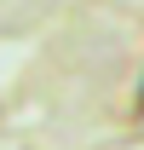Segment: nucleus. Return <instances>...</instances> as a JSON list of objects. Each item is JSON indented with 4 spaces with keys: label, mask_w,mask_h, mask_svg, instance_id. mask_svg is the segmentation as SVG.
<instances>
[{
    "label": "nucleus",
    "mask_w": 144,
    "mask_h": 150,
    "mask_svg": "<svg viewBox=\"0 0 144 150\" xmlns=\"http://www.w3.org/2000/svg\"><path fill=\"white\" fill-rule=\"evenodd\" d=\"M138 104H144V93H138Z\"/></svg>",
    "instance_id": "nucleus-1"
}]
</instances>
